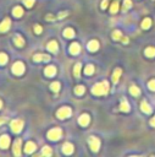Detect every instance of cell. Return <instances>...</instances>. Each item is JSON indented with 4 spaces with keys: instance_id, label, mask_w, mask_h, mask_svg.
Here are the masks:
<instances>
[{
    "instance_id": "16",
    "label": "cell",
    "mask_w": 155,
    "mask_h": 157,
    "mask_svg": "<svg viewBox=\"0 0 155 157\" xmlns=\"http://www.w3.org/2000/svg\"><path fill=\"white\" fill-rule=\"evenodd\" d=\"M99 48V42L98 40H90V42L88 43V49L90 52H97Z\"/></svg>"
},
{
    "instance_id": "21",
    "label": "cell",
    "mask_w": 155,
    "mask_h": 157,
    "mask_svg": "<svg viewBox=\"0 0 155 157\" xmlns=\"http://www.w3.org/2000/svg\"><path fill=\"white\" fill-rule=\"evenodd\" d=\"M130 93L133 94V96H139V94H140V88H138L137 86L132 85V86L130 87Z\"/></svg>"
},
{
    "instance_id": "20",
    "label": "cell",
    "mask_w": 155,
    "mask_h": 157,
    "mask_svg": "<svg viewBox=\"0 0 155 157\" xmlns=\"http://www.w3.org/2000/svg\"><path fill=\"white\" fill-rule=\"evenodd\" d=\"M120 109L121 111H123V112H128L130 111V104H128V102H127L126 99H122V102H121V104H120Z\"/></svg>"
},
{
    "instance_id": "43",
    "label": "cell",
    "mask_w": 155,
    "mask_h": 157,
    "mask_svg": "<svg viewBox=\"0 0 155 157\" xmlns=\"http://www.w3.org/2000/svg\"><path fill=\"white\" fill-rule=\"evenodd\" d=\"M123 42L127 43V42H128V38H126V37H125V38H123Z\"/></svg>"
},
{
    "instance_id": "5",
    "label": "cell",
    "mask_w": 155,
    "mask_h": 157,
    "mask_svg": "<svg viewBox=\"0 0 155 157\" xmlns=\"http://www.w3.org/2000/svg\"><path fill=\"white\" fill-rule=\"evenodd\" d=\"M12 72L15 75H22L25 72V65L21 61H16L15 64L12 65Z\"/></svg>"
},
{
    "instance_id": "9",
    "label": "cell",
    "mask_w": 155,
    "mask_h": 157,
    "mask_svg": "<svg viewBox=\"0 0 155 157\" xmlns=\"http://www.w3.org/2000/svg\"><path fill=\"white\" fill-rule=\"evenodd\" d=\"M89 121H90V118H89L88 114H82L79 117V119H78L79 125H82V126H87L89 124Z\"/></svg>"
},
{
    "instance_id": "24",
    "label": "cell",
    "mask_w": 155,
    "mask_h": 157,
    "mask_svg": "<svg viewBox=\"0 0 155 157\" xmlns=\"http://www.w3.org/2000/svg\"><path fill=\"white\" fill-rule=\"evenodd\" d=\"M64 36L66 38H73V37H75V31H73L72 28H66L64 31Z\"/></svg>"
},
{
    "instance_id": "7",
    "label": "cell",
    "mask_w": 155,
    "mask_h": 157,
    "mask_svg": "<svg viewBox=\"0 0 155 157\" xmlns=\"http://www.w3.org/2000/svg\"><path fill=\"white\" fill-rule=\"evenodd\" d=\"M21 144H22V140L21 139H17L13 144V153L16 156H21Z\"/></svg>"
},
{
    "instance_id": "1",
    "label": "cell",
    "mask_w": 155,
    "mask_h": 157,
    "mask_svg": "<svg viewBox=\"0 0 155 157\" xmlns=\"http://www.w3.org/2000/svg\"><path fill=\"white\" fill-rule=\"evenodd\" d=\"M109 91V82L107 81H103V82H98L93 86L92 92L97 96H102V94H106Z\"/></svg>"
},
{
    "instance_id": "39",
    "label": "cell",
    "mask_w": 155,
    "mask_h": 157,
    "mask_svg": "<svg viewBox=\"0 0 155 157\" xmlns=\"http://www.w3.org/2000/svg\"><path fill=\"white\" fill-rule=\"evenodd\" d=\"M107 3H109L107 0H103V3H102V9H105V8H106V6H107Z\"/></svg>"
},
{
    "instance_id": "38",
    "label": "cell",
    "mask_w": 155,
    "mask_h": 157,
    "mask_svg": "<svg viewBox=\"0 0 155 157\" xmlns=\"http://www.w3.org/2000/svg\"><path fill=\"white\" fill-rule=\"evenodd\" d=\"M34 31H36V33H38V35H39V33L42 32V27H40L39 25H36V27H34Z\"/></svg>"
},
{
    "instance_id": "35",
    "label": "cell",
    "mask_w": 155,
    "mask_h": 157,
    "mask_svg": "<svg viewBox=\"0 0 155 157\" xmlns=\"http://www.w3.org/2000/svg\"><path fill=\"white\" fill-rule=\"evenodd\" d=\"M132 6L131 0H125V4H123V11H127V9H130Z\"/></svg>"
},
{
    "instance_id": "19",
    "label": "cell",
    "mask_w": 155,
    "mask_h": 157,
    "mask_svg": "<svg viewBox=\"0 0 155 157\" xmlns=\"http://www.w3.org/2000/svg\"><path fill=\"white\" fill-rule=\"evenodd\" d=\"M121 74H122V70H121V69H116L115 70V72H114V75H112V82L114 84H116L117 81H119Z\"/></svg>"
},
{
    "instance_id": "10",
    "label": "cell",
    "mask_w": 155,
    "mask_h": 157,
    "mask_svg": "<svg viewBox=\"0 0 155 157\" xmlns=\"http://www.w3.org/2000/svg\"><path fill=\"white\" fill-rule=\"evenodd\" d=\"M45 75H46V76H49V77L55 76V75H56V67L54 66V65L46 66L45 67Z\"/></svg>"
},
{
    "instance_id": "27",
    "label": "cell",
    "mask_w": 155,
    "mask_h": 157,
    "mask_svg": "<svg viewBox=\"0 0 155 157\" xmlns=\"http://www.w3.org/2000/svg\"><path fill=\"white\" fill-rule=\"evenodd\" d=\"M151 26V20L150 18H144V21H143V23H142V28H144V30H147V28H149V27Z\"/></svg>"
},
{
    "instance_id": "15",
    "label": "cell",
    "mask_w": 155,
    "mask_h": 157,
    "mask_svg": "<svg viewBox=\"0 0 155 157\" xmlns=\"http://www.w3.org/2000/svg\"><path fill=\"white\" fill-rule=\"evenodd\" d=\"M79 50H81V47H79V44H78V43H72V44L70 45V53H71V54H73V55H76V54H78V53H79Z\"/></svg>"
},
{
    "instance_id": "17",
    "label": "cell",
    "mask_w": 155,
    "mask_h": 157,
    "mask_svg": "<svg viewBox=\"0 0 155 157\" xmlns=\"http://www.w3.org/2000/svg\"><path fill=\"white\" fill-rule=\"evenodd\" d=\"M12 13H13L15 17H21L23 15V9L21 8V6H16V8L12 10Z\"/></svg>"
},
{
    "instance_id": "41",
    "label": "cell",
    "mask_w": 155,
    "mask_h": 157,
    "mask_svg": "<svg viewBox=\"0 0 155 157\" xmlns=\"http://www.w3.org/2000/svg\"><path fill=\"white\" fill-rule=\"evenodd\" d=\"M150 125L155 126V117H154V119H151V120H150Z\"/></svg>"
},
{
    "instance_id": "37",
    "label": "cell",
    "mask_w": 155,
    "mask_h": 157,
    "mask_svg": "<svg viewBox=\"0 0 155 157\" xmlns=\"http://www.w3.org/2000/svg\"><path fill=\"white\" fill-rule=\"evenodd\" d=\"M23 1L27 8H31V6H33V4H34V0H23Z\"/></svg>"
},
{
    "instance_id": "44",
    "label": "cell",
    "mask_w": 155,
    "mask_h": 157,
    "mask_svg": "<svg viewBox=\"0 0 155 157\" xmlns=\"http://www.w3.org/2000/svg\"><path fill=\"white\" fill-rule=\"evenodd\" d=\"M1 107H3V102H1V101H0V108H1Z\"/></svg>"
},
{
    "instance_id": "26",
    "label": "cell",
    "mask_w": 155,
    "mask_h": 157,
    "mask_svg": "<svg viewBox=\"0 0 155 157\" xmlns=\"http://www.w3.org/2000/svg\"><path fill=\"white\" fill-rule=\"evenodd\" d=\"M42 155H43V156H46V157H49V156L53 155V150H51L49 146H45V147H43V150H42Z\"/></svg>"
},
{
    "instance_id": "42",
    "label": "cell",
    "mask_w": 155,
    "mask_h": 157,
    "mask_svg": "<svg viewBox=\"0 0 155 157\" xmlns=\"http://www.w3.org/2000/svg\"><path fill=\"white\" fill-rule=\"evenodd\" d=\"M5 121H6V118H0V124H3Z\"/></svg>"
},
{
    "instance_id": "14",
    "label": "cell",
    "mask_w": 155,
    "mask_h": 157,
    "mask_svg": "<svg viewBox=\"0 0 155 157\" xmlns=\"http://www.w3.org/2000/svg\"><path fill=\"white\" fill-rule=\"evenodd\" d=\"M33 59H34L36 61H49L50 60V57L49 55H46V54H36L34 57H33Z\"/></svg>"
},
{
    "instance_id": "11",
    "label": "cell",
    "mask_w": 155,
    "mask_h": 157,
    "mask_svg": "<svg viewBox=\"0 0 155 157\" xmlns=\"http://www.w3.org/2000/svg\"><path fill=\"white\" fill-rule=\"evenodd\" d=\"M62 152L65 155H71L73 152V145L70 144V142H65L62 146Z\"/></svg>"
},
{
    "instance_id": "23",
    "label": "cell",
    "mask_w": 155,
    "mask_h": 157,
    "mask_svg": "<svg viewBox=\"0 0 155 157\" xmlns=\"http://www.w3.org/2000/svg\"><path fill=\"white\" fill-rule=\"evenodd\" d=\"M140 108H142V111L144 112V113H150L151 112V108H150V106L147 103V101H143L142 102V104H140Z\"/></svg>"
},
{
    "instance_id": "25",
    "label": "cell",
    "mask_w": 155,
    "mask_h": 157,
    "mask_svg": "<svg viewBox=\"0 0 155 157\" xmlns=\"http://www.w3.org/2000/svg\"><path fill=\"white\" fill-rule=\"evenodd\" d=\"M13 42H15V44L17 47H23V44H25V40H23V38L21 36H16L15 39H13Z\"/></svg>"
},
{
    "instance_id": "33",
    "label": "cell",
    "mask_w": 155,
    "mask_h": 157,
    "mask_svg": "<svg viewBox=\"0 0 155 157\" xmlns=\"http://www.w3.org/2000/svg\"><path fill=\"white\" fill-rule=\"evenodd\" d=\"M81 67H82V65H81L79 63H77V64L75 65V76H76V77H78V76H79V72H81Z\"/></svg>"
},
{
    "instance_id": "3",
    "label": "cell",
    "mask_w": 155,
    "mask_h": 157,
    "mask_svg": "<svg viewBox=\"0 0 155 157\" xmlns=\"http://www.w3.org/2000/svg\"><path fill=\"white\" fill-rule=\"evenodd\" d=\"M23 120H21V119H15V120H12L11 121V130L13 131V133H20L22 130V128H23Z\"/></svg>"
},
{
    "instance_id": "28",
    "label": "cell",
    "mask_w": 155,
    "mask_h": 157,
    "mask_svg": "<svg viewBox=\"0 0 155 157\" xmlns=\"http://www.w3.org/2000/svg\"><path fill=\"white\" fill-rule=\"evenodd\" d=\"M84 72H86V75H92V74L94 72V66H93L92 64H88V65L86 66Z\"/></svg>"
},
{
    "instance_id": "18",
    "label": "cell",
    "mask_w": 155,
    "mask_h": 157,
    "mask_svg": "<svg viewBox=\"0 0 155 157\" xmlns=\"http://www.w3.org/2000/svg\"><path fill=\"white\" fill-rule=\"evenodd\" d=\"M48 49L53 53H56L58 52V43L55 42V40H51V42L48 43Z\"/></svg>"
},
{
    "instance_id": "30",
    "label": "cell",
    "mask_w": 155,
    "mask_h": 157,
    "mask_svg": "<svg viewBox=\"0 0 155 157\" xmlns=\"http://www.w3.org/2000/svg\"><path fill=\"white\" fill-rule=\"evenodd\" d=\"M84 91H86L84 86H77V87L75 88V93H76V94H78V96H81V94H83V93H84Z\"/></svg>"
},
{
    "instance_id": "22",
    "label": "cell",
    "mask_w": 155,
    "mask_h": 157,
    "mask_svg": "<svg viewBox=\"0 0 155 157\" xmlns=\"http://www.w3.org/2000/svg\"><path fill=\"white\" fill-rule=\"evenodd\" d=\"M145 55L148 58L155 57V48H154V47H148V48L145 49Z\"/></svg>"
},
{
    "instance_id": "29",
    "label": "cell",
    "mask_w": 155,
    "mask_h": 157,
    "mask_svg": "<svg viewBox=\"0 0 155 157\" xmlns=\"http://www.w3.org/2000/svg\"><path fill=\"white\" fill-rule=\"evenodd\" d=\"M8 63V55L5 53H0V65H4Z\"/></svg>"
},
{
    "instance_id": "2",
    "label": "cell",
    "mask_w": 155,
    "mask_h": 157,
    "mask_svg": "<svg viewBox=\"0 0 155 157\" xmlns=\"http://www.w3.org/2000/svg\"><path fill=\"white\" fill-rule=\"evenodd\" d=\"M62 136V130L60 128H53L51 130L48 131V138L53 141H58Z\"/></svg>"
},
{
    "instance_id": "40",
    "label": "cell",
    "mask_w": 155,
    "mask_h": 157,
    "mask_svg": "<svg viewBox=\"0 0 155 157\" xmlns=\"http://www.w3.org/2000/svg\"><path fill=\"white\" fill-rule=\"evenodd\" d=\"M66 15H67V12H64V13L61 12V13H59V17H60V18H61V17H65Z\"/></svg>"
},
{
    "instance_id": "36",
    "label": "cell",
    "mask_w": 155,
    "mask_h": 157,
    "mask_svg": "<svg viewBox=\"0 0 155 157\" xmlns=\"http://www.w3.org/2000/svg\"><path fill=\"white\" fill-rule=\"evenodd\" d=\"M148 87H149L151 91H155V80H150L149 84H148Z\"/></svg>"
},
{
    "instance_id": "34",
    "label": "cell",
    "mask_w": 155,
    "mask_h": 157,
    "mask_svg": "<svg viewBox=\"0 0 155 157\" xmlns=\"http://www.w3.org/2000/svg\"><path fill=\"white\" fill-rule=\"evenodd\" d=\"M50 88H51L53 91L58 92V91L60 90V82H53V84L50 85Z\"/></svg>"
},
{
    "instance_id": "6",
    "label": "cell",
    "mask_w": 155,
    "mask_h": 157,
    "mask_svg": "<svg viewBox=\"0 0 155 157\" xmlns=\"http://www.w3.org/2000/svg\"><path fill=\"white\" fill-rule=\"evenodd\" d=\"M89 146L94 152H97L99 150V147H100V140L98 138H95V136H90L89 138Z\"/></svg>"
},
{
    "instance_id": "12",
    "label": "cell",
    "mask_w": 155,
    "mask_h": 157,
    "mask_svg": "<svg viewBox=\"0 0 155 157\" xmlns=\"http://www.w3.org/2000/svg\"><path fill=\"white\" fill-rule=\"evenodd\" d=\"M10 25H11V21L9 18H5L4 21L0 23V32H6L9 28H10Z\"/></svg>"
},
{
    "instance_id": "13",
    "label": "cell",
    "mask_w": 155,
    "mask_h": 157,
    "mask_svg": "<svg viewBox=\"0 0 155 157\" xmlns=\"http://www.w3.org/2000/svg\"><path fill=\"white\" fill-rule=\"evenodd\" d=\"M36 150V144L34 142H32V141H28L26 144V147H25V151L27 152V153H32L33 151Z\"/></svg>"
},
{
    "instance_id": "31",
    "label": "cell",
    "mask_w": 155,
    "mask_h": 157,
    "mask_svg": "<svg viewBox=\"0 0 155 157\" xmlns=\"http://www.w3.org/2000/svg\"><path fill=\"white\" fill-rule=\"evenodd\" d=\"M117 10H119V3H117V1L112 3V4H111V6H110V11H111L112 13H116V12H117Z\"/></svg>"
},
{
    "instance_id": "32",
    "label": "cell",
    "mask_w": 155,
    "mask_h": 157,
    "mask_svg": "<svg viewBox=\"0 0 155 157\" xmlns=\"http://www.w3.org/2000/svg\"><path fill=\"white\" fill-rule=\"evenodd\" d=\"M121 37H122V35H121L120 31H114V33H112V38L114 39H115V40H120Z\"/></svg>"
},
{
    "instance_id": "8",
    "label": "cell",
    "mask_w": 155,
    "mask_h": 157,
    "mask_svg": "<svg viewBox=\"0 0 155 157\" xmlns=\"http://www.w3.org/2000/svg\"><path fill=\"white\" fill-rule=\"evenodd\" d=\"M10 145V138L8 135H3L0 138V147L1 148H8Z\"/></svg>"
},
{
    "instance_id": "4",
    "label": "cell",
    "mask_w": 155,
    "mask_h": 157,
    "mask_svg": "<svg viewBox=\"0 0 155 157\" xmlns=\"http://www.w3.org/2000/svg\"><path fill=\"white\" fill-rule=\"evenodd\" d=\"M56 114H58V118L66 119V118H69L70 115L72 114V111H71V108H69V107H62V108L59 109Z\"/></svg>"
}]
</instances>
